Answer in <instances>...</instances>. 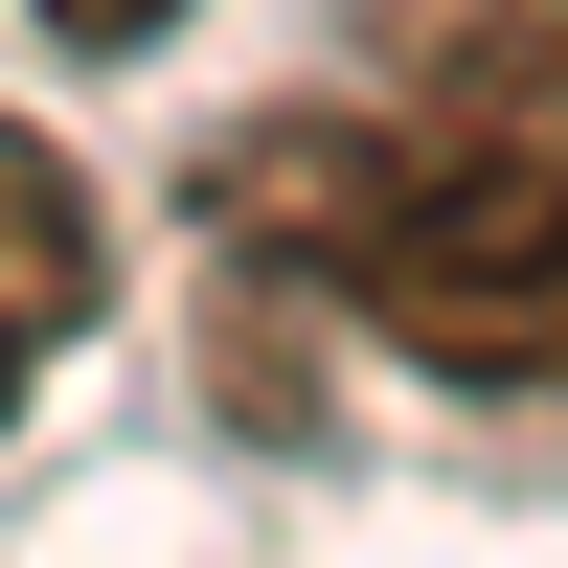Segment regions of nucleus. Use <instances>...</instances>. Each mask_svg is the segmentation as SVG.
<instances>
[{
  "label": "nucleus",
  "instance_id": "obj_1",
  "mask_svg": "<svg viewBox=\"0 0 568 568\" xmlns=\"http://www.w3.org/2000/svg\"><path fill=\"white\" fill-rule=\"evenodd\" d=\"M227 273L318 296L342 342L433 364V387H568V136H455V114H251L205 160Z\"/></svg>",
  "mask_w": 568,
  "mask_h": 568
},
{
  "label": "nucleus",
  "instance_id": "obj_2",
  "mask_svg": "<svg viewBox=\"0 0 568 568\" xmlns=\"http://www.w3.org/2000/svg\"><path fill=\"white\" fill-rule=\"evenodd\" d=\"M364 91L455 136H568V0H342Z\"/></svg>",
  "mask_w": 568,
  "mask_h": 568
},
{
  "label": "nucleus",
  "instance_id": "obj_3",
  "mask_svg": "<svg viewBox=\"0 0 568 568\" xmlns=\"http://www.w3.org/2000/svg\"><path fill=\"white\" fill-rule=\"evenodd\" d=\"M91 318H114V205H91V182L45 160L23 114H0V409H23L45 364L91 342Z\"/></svg>",
  "mask_w": 568,
  "mask_h": 568
},
{
  "label": "nucleus",
  "instance_id": "obj_4",
  "mask_svg": "<svg viewBox=\"0 0 568 568\" xmlns=\"http://www.w3.org/2000/svg\"><path fill=\"white\" fill-rule=\"evenodd\" d=\"M23 23H45V45H91V69H114V45H160L182 0H23Z\"/></svg>",
  "mask_w": 568,
  "mask_h": 568
}]
</instances>
